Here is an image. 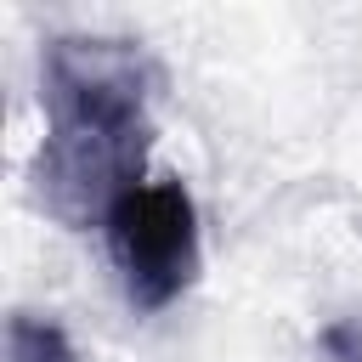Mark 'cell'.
<instances>
[{
    "mask_svg": "<svg viewBox=\"0 0 362 362\" xmlns=\"http://www.w3.org/2000/svg\"><path fill=\"white\" fill-rule=\"evenodd\" d=\"M164 68L124 34H51L40 51V147L28 164L34 204L68 232L102 226L147 181L153 107Z\"/></svg>",
    "mask_w": 362,
    "mask_h": 362,
    "instance_id": "1",
    "label": "cell"
},
{
    "mask_svg": "<svg viewBox=\"0 0 362 362\" xmlns=\"http://www.w3.org/2000/svg\"><path fill=\"white\" fill-rule=\"evenodd\" d=\"M102 238H107V260L119 272V288L141 317L170 311L204 272L198 204L181 175H147L141 187H130L107 209Z\"/></svg>",
    "mask_w": 362,
    "mask_h": 362,
    "instance_id": "2",
    "label": "cell"
},
{
    "mask_svg": "<svg viewBox=\"0 0 362 362\" xmlns=\"http://www.w3.org/2000/svg\"><path fill=\"white\" fill-rule=\"evenodd\" d=\"M6 362H79V351L57 317L11 311L6 317Z\"/></svg>",
    "mask_w": 362,
    "mask_h": 362,
    "instance_id": "3",
    "label": "cell"
}]
</instances>
